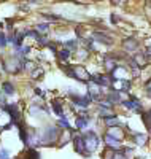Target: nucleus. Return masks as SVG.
<instances>
[{
    "label": "nucleus",
    "instance_id": "f257e3e1",
    "mask_svg": "<svg viewBox=\"0 0 151 159\" xmlns=\"http://www.w3.org/2000/svg\"><path fill=\"white\" fill-rule=\"evenodd\" d=\"M83 142H85V148L86 151H95V148L99 147V137L94 134V132H86V135L83 137Z\"/></svg>",
    "mask_w": 151,
    "mask_h": 159
},
{
    "label": "nucleus",
    "instance_id": "f03ea898",
    "mask_svg": "<svg viewBox=\"0 0 151 159\" xmlns=\"http://www.w3.org/2000/svg\"><path fill=\"white\" fill-rule=\"evenodd\" d=\"M3 110L11 116V121L13 123H18L19 121L21 115H19V110H18V105H3Z\"/></svg>",
    "mask_w": 151,
    "mask_h": 159
},
{
    "label": "nucleus",
    "instance_id": "7ed1b4c3",
    "mask_svg": "<svg viewBox=\"0 0 151 159\" xmlns=\"http://www.w3.org/2000/svg\"><path fill=\"white\" fill-rule=\"evenodd\" d=\"M59 135V130L56 126H48L45 129V134H43V140H49V142H54Z\"/></svg>",
    "mask_w": 151,
    "mask_h": 159
},
{
    "label": "nucleus",
    "instance_id": "20e7f679",
    "mask_svg": "<svg viewBox=\"0 0 151 159\" xmlns=\"http://www.w3.org/2000/svg\"><path fill=\"white\" fill-rule=\"evenodd\" d=\"M73 72H75V80H78V81H88V80L91 78V75L83 69V67H73Z\"/></svg>",
    "mask_w": 151,
    "mask_h": 159
},
{
    "label": "nucleus",
    "instance_id": "39448f33",
    "mask_svg": "<svg viewBox=\"0 0 151 159\" xmlns=\"http://www.w3.org/2000/svg\"><path fill=\"white\" fill-rule=\"evenodd\" d=\"M73 143H75V150H76L80 154L88 156V153H86V148H85V142H83V137H81V135H76V137L73 139Z\"/></svg>",
    "mask_w": 151,
    "mask_h": 159
},
{
    "label": "nucleus",
    "instance_id": "423d86ee",
    "mask_svg": "<svg viewBox=\"0 0 151 159\" xmlns=\"http://www.w3.org/2000/svg\"><path fill=\"white\" fill-rule=\"evenodd\" d=\"M92 38L97 40V42L105 43V45H112V43H113L112 37H108V35H105V34H102V32H94V34H92Z\"/></svg>",
    "mask_w": 151,
    "mask_h": 159
},
{
    "label": "nucleus",
    "instance_id": "0eeeda50",
    "mask_svg": "<svg viewBox=\"0 0 151 159\" xmlns=\"http://www.w3.org/2000/svg\"><path fill=\"white\" fill-rule=\"evenodd\" d=\"M89 80H92L97 86H110V80L107 76H102V75H92Z\"/></svg>",
    "mask_w": 151,
    "mask_h": 159
},
{
    "label": "nucleus",
    "instance_id": "6e6552de",
    "mask_svg": "<svg viewBox=\"0 0 151 159\" xmlns=\"http://www.w3.org/2000/svg\"><path fill=\"white\" fill-rule=\"evenodd\" d=\"M122 103H124V107H126V108H129V110H135V111H139V110L142 108L140 102H137L135 99H132V100H124Z\"/></svg>",
    "mask_w": 151,
    "mask_h": 159
},
{
    "label": "nucleus",
    "instance_id": "1a4fd4ad",
    "mask_svg": "<svg viewBox=\"0 0 151 159\" xmlns=\"http://www.w3.org/2000/svg\"><path fill=\"white\" fill-rule=\"evenodd\" d=\"M89 96H86V97H75V105H78V107H81V108H86L88 105H89Z\"/></svg>",
    "mask_w": 151,
    "mask_h": 159
},
{
    "label": "nucleus",
    "instance_id": "9d476101",
    "mask_svg": "<svg viewBox=\"0 0 151 159\" xmlns=\"http://www.w3.org/2000/svg\"><path fill=\"white\" fill-rule=\"evenodd\" d=\"M122 46H124V49H130V51H135L137 49V42L134 38H126L124 43H122Z\"/></svg>",
    "mask_w": 151,
    "mask_h": 159
},
{
    "label": "nucleus",
    "instance_id": "9b49d317",
    "mask_svg": "<svg viewBox=\"0 0 151 159\" xmlns=\"http://www.w3.org/2000/svg\"><path fill=\"white\" fill-rule=\"evenodd\" d=\"M105 143L108 145V147H112V148H118L119 147V142L116 139H113V137H110L108 134L105 135Z\"/></svg>",
    "mask_w": 151,
    "mask_h": 159
},
{
    "label": "nucleus",
    "instance_id": "f8f14e48",
    "mask_svg": "<svg viewBox=\"0 0 151 159\" xmlns=\"http://www.w3.org/2000/svg\"><path fill=\"white\" fill-rule=\"evenodd\" d=\"M88 121H89V119H88L86 116H80V118H76V127H78V129H85V127H88Z\"/></svg>",
    "mask_w": 151,
    "mask_h": 159
},
{
    "label": "nucleus",
    "instance_id": "ddd939ff",
    "mask_svg": "<svg viewBox=\"0 0 151 159\" xmlns=\"http://www.w3.org/2000/svg\"><path fill=\"white\" fill-rule=\"evenodd\" d=\"M2 89H3V94H7V96H11L13 92H15V86H13L11 83H3Z\"/></svg>",
    "mask_w": 151,
    "mask_h": 159
},
{
    "label": "nucleus",
    "instance_id": "4468645a",
    "mask_svg": "<svg viewBox=\"0 0 151 159\" xmlns=\"http://www.w3.org/2000/svg\"><path fill=\"white\" fill-rule=\"evenodd\" d=\"M103 121H105V124H107L108 127H112V126H116V124L119 123V121H118V118H116V115H115V116H110V118H105Z\"/></svg>",
    "mask_w": 151,
    "mask_h": 159
},
{
    "label": "nucleus",
    "instance_id": "2eb2a0df",
    "mask_svg": "<svg viewBox=\"0 0 151 159\" xmlns=\"http://www.w3.org/2000/svg\"><path fill=\"white\" fill-rule=\"evenodd\" d=\"M53 108H54V111H56V115H57V116H64L62 107H61V103H59L57 100H54V102H53Z\"/></svg>",
    "mask_w": 151,
    "mask_h": 159
},
{
    "label": "nucleus",
    "instance_id": "dca6fc26",
    "mask_svg": "<svg viewBox=\"0 0 151 159\" xmlns=\"http://www.w3.org/2000/svg\"><path fill=\"white\" fill-rule=\"evenodd\" d=\"M59 57H61V61H67L68 57H70V49H67V48L61 49L59 51Z\"/></svg>",
    "mask_w": 151,
    "mask_h": 159
},
{
    "label": "nucleus",
    "instance_id": "f3484780",
    "mask_svg": "<svg viewBox=\"0 0 151 159\" xmlns=\"http://www.w3.org/2000/svg\"><path fill=\"white\" fill-rule=\"evenodd\" d=\"M135 143L137 145H145L146 143V135L145 134H135Z\"/></svg>",
    "mask_w": 151,
    "mask_h": 159
},
{
    "label": "nucleus",
    "instance_id": "a211bd4d",
    "mask_svg": "<svg viewBox=\"0 0 151 159\" xmlns=\"http://www.w3.org/2000/svg\"><path fill=\"white\" fill-rule=\"evenodd\" d=\"M48 24H38L37 25V32H48Z\"/></svg>",
    "mask_w": 151,
    "mask_h": 159
},
{
    "label": "nucleus",
    "instance_id": "6ab92c4d",
    "mask_svg": "<svg viewBox=\"0 0 151 159\" xmlns=\"http://www.w3.org/2000/svg\"><path fill=\"white\" fill-rule=\"evenodd\" d=\"M19 135H21V140H22L24 143H27V135H25L24 127H19Z\"/></svg>",
    "mask_w": 151,
    "mask_h": 159
},
{
    "label": "nucleus",
    "instance_id": "aec40b11",
    "mask_svg": "<svg viewBox=\"0 0 151 159\" xmlns=\"http://www.w3.org/2000/svg\"><path fill=\"white\" fill-rule=\"evenodd\" d=\"M42 75H43V70L42 69H37L35 72H32V78H40Z\"/></svg>",
    "mask_w": 151,
    "mask_h": 159
},
{
    "label": "nucleus",
    "instance_id": "412c9836",
    "mask_svg": "<svg viewBox=\"0 0 151 159\" xmlns=\"http://www.w3.org/2000/svg\"><path fill=\"white\" fill-rule=\"evenodd\" d=\"M65 48H67V49L76 48V42H75V40H72V42H65Z\"/></svg>",
    "mask_w": 151,
    "mask_h": 159
},
{
    "label": "nucleus",
    "instance_id": "4be33fe9",
    "mask_svg": "<svg viewBox=\"0 0 151 159\" xmlns=\"http://www.w3.org/2000/svg\"><path fill=\"white\" fill-rule=\"evenodd\" d=\"M46 19H54V21H59V19H62L61 16H56V15H46V13H45V15H43Z\"/></svg>",
    "mask_w": 151,
    "mask_h": 159
},
{
    "label": "nucleus",
    "instance_id": "5701e85b",
    "mask_svg": "<svg viewBox=\"0 0 151 159\" xmlns=\"http://www.w3.org/2000/svg\"><path fill=\"white\" fill-rule=\"evenodd\" d=\"M0 159H10V156H8L7 150H0Z\"/></svg>",
    "mask_w": 151,
    "mask_h": 159
},
{
    "label": "nucleus",
    "instance_id": "b1692460",
    "mask_svg": "<svg viewBox=\"0 0 151 159\" xmlns=\"http://www.w3.org/2000/svg\"><path fill=\"white\" fill-rule=\"evenodd\" d=\"M59 124H61L62 127H65V129H70V124H68V121H65V119H61Z\"/></svg>",
    "mask_w": 151,
    "mask_h": 159
},
{
    "label": "nucleus",
    "instance_id": "393cba45",
    "mask_svg": "<svg viewBox=\"0 0 151 159\" xmlns=\"http://www.w3.org/2000/svg\"><path fill=\"white\" fill-rule=\"evenodd\" d=\"M5 45H7V38L3 34H0V46H5Z\"/></svg>",
    "mask_w": 151,
    "mask_h": 159
},
{
    "label": "nucleus",
    "instance_id": "a878e982",
    "mask_svg": "<svg viewBox=\"0 0 151 159\" xmlns=\"http://www.w3.org/2000/svg\"><path fill=\"white\" fill-rule=\"evenodd\" d=\"M112 159H126V157H124V154H122V153H115V156Z\"/></svg>",
    "mask_w": 151,
    "mask_h": 159
},
{
    "label": "nucleus",
    "instance_id": "bb28decb",
    "mask_svg": "<svg viewBox=\"0 0 151 159\" xmlns=\"http://www.w3.org/2000/svg\"><path fill=\"white\" fill-rule=\"evenodd\" d=\"M145 88H146V91L149 92V96H151V80H149V81H148V83L145 84Z\"/></svg>",
    "mask_w": 151,
    "mask_h": 159
},
{
    "label": "nucleus",
    "instance_id": "cd10ccee",
    "mask_svg": "<svg viewBox=\"0 0 151 159\" xmlns=\"http://www.w3.org/2000/svg\"><path fill=\"white\" fill-rule=\"evenodd\" d=\"M35 92H37V94H40V96H43V91L40 89V88H35Z\"/></svg>",
    "mask_w": 151,
    "mask_h": 159
},
{
    "label": "nucleus",
    "instance_id": "c85d7f7f",
    "mask_svg": "<svg viewBox=\"0 0 151 159\" xmlns=\"http://www.w3.org/2000/svg\"><path fill=\"white\" fill-rule=\"evenodd\" d=\"M149 116H151V111H149Z\"/></svg>",
    "mask_w": 151,
    "mask_h": 159
}]
</instances>
